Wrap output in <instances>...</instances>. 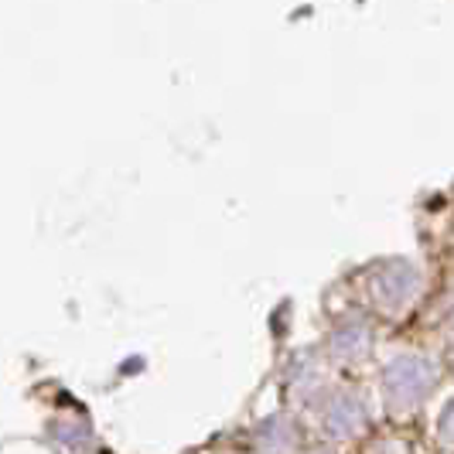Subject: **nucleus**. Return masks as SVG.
I'll return each instance as SVG.
<instances>
[{
	"label": "nucleus",
	"mask_w": 454,
	"mask_h": 454,
	"mask_svg": "<svg viewBox=\"0 0 454 454\" xmlns=\"http://www.w3.org/2000/svg\"><path fill=\"white\" fill-rule=\"evenodd\" d=\"M434 387V365L420 356H400L387 365V396L393 407H417Z\"/></svg>",
	"instance_id": "nucleus-1"
},
{
	"label": "nucleus",
	"mask_w": 454,
	"mask_h": 454,
	"mask_svg": "<svg viewBox=\"0 0 454 454\" xmlns=\"http://www.w3.org/2000/svg\"><path fill=\"white\" fill-rule=\"evenodd\" d=\"M376 294L383 297V304H389V308L407 304L410 297L417 294V273L410 270V267L383 270L380 277H376Z\"/></svg>",
	"instance_id": "nucleus-2"
},
{
	"label": "nucleus",
	"mask_w": 454,
	"mask_h": 454,
	"mask_svg": "<svg viewBox=\"0 0 454 454\" xmlns=\"http://www.w3.org/2000/svg\"><path fill=\"white\" fill-rule=\"evenodd\" d=\"M369 341H372V335H369V328H365L363 321H345L335 332L332 345H335V352H339L341 359H363L365 352H369Z\"/></svg>",
	"instance_id": "nucleus-3"
},
{
	"label": "nucleus",
	"mask_w": 454,
	"mask_h": 454,
	"mask_svg": "<svg viewBox=\"0 0 454 454\" xmlns=\"http://www.w3.org/2000/svg\"><path fill=\"white\" fill-rule=\"evenodd\" d=\"M359 424H363V407H359V400H348V396L335 400V407L325 413V427L335 434V437L352 434Z\"/></svg>",
	"instance_id": "nucleus-4"
},
{
	"label": "nucleus",
	"mask_w": 454,
	"mask_h": 454,
	"mask_svg": "<svg viewBox=\"0 0 454 454\" xmlns=\"http://www.w3.org/2000/svg\"><path fill=\"white\" fill-rule=\"evenodd\" d=\"M441 431H444V437H448V441H454V403L448 407L444 420H441Z\"/></svg>",
	"instance_id": "nucleus-5"
}]
</instances>
